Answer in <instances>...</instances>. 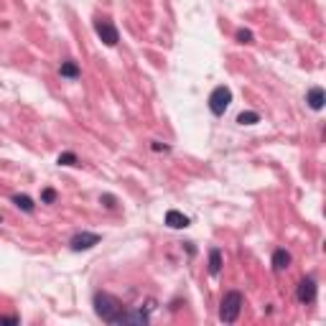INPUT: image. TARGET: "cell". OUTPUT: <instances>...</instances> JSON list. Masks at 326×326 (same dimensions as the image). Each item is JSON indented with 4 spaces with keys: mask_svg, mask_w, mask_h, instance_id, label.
I'll list each match as a JSON object with an SVG mask.
<instances>
[{
    "mask_svg": "<svg viewBox=\"0 0 326 326\" xmlns=\"http://www.w3.org/2000/svg\"><path fill=\"white\" fill-rule=\"evenodd\" d=\"M94 311H97V316L102 319V321H107V324H120L122 321V306H120V301L115 298V296H110V293H105V291H99V293H94Z\"/></svg>",
    "mask_w": 326,
    "mask_h": 326,
    "instance_id": "1",
    "label": "cell"
},
{
    "mask_svg": "<svg viewBox=\"0 0 326 326\" xmlns=\"http://www.w3.org/2000/svg\"><path fill=\"white\" fill-rule=\"evenodd\" d=\"M240 311H242V293H240V291H230V293L222 298L219 319H222L224 324H232V321H237Z\"/></svg>",
    "mask_w": 326,
    "mask_h": 326,
    "instance_id": "2",
    "label": "cell"
},
{
    "mask_svg": "<svg viewBox=\"0 0 326 326\" xmlns=\"http://www.w3.org/2000/svg\"><path fill=\"white\" fill-rule=\"evenodd\" d=\"M230 105H232V89H230V87H224V84L214 87V89H212V94H209V110H212V115L222 117V115L227 112V107H230Z\"/></svg>",
    "mask_w": 326,
    "mask_h": 326,
    "instance_id": "3",
    "label": "cell"
},
{
    "mask_svg": "<svg viewBox=\"0 0 326 326\" xmlns=\"http://www.w3.org/2000/svg\"><path fill=\"white\" fill-rule=\"evenodd\" d=\"M94 33L99 36V41L105 46H117V41H120V33H117V28L110 18H97L94 20Z\"/></svg>",
    "mask_w": 326,
    "mask_h": 326,
    "instance_id": "4",
    "label": "cell"
},
{
    "mask_svg": "<svg viewBox=\"0 0 326 326\" xmlns=\"http://www.w3.org/2000/svg\"><path fill=\"white\" fill-rule=\"evenodd\" d=\"M99 240H102V237H99V235H94V232H79V235H74V237H71V242H69V245H71V250H74V253H82V250H92L94 245H99Z\"/></svg>",
    "mask_w": 326,
    "mask_h": 326,
    "instance_id": "5",
    "label": "cell"
},
{
    "mask_svg": "<svg viewBox=\"0 0 326 326\" xmlns=\"http://www.w3.org/2000/svg\"><path fill=\"white\" fill-rule=\"evenodd\" d=\"M296 296H298V301L306 304V306L314 304V301H316V281H314V278H304V281L298 283Z\"/></svg>",
    "mask_w": 326,
    "mask_h": 326,
    "instance_id": "6",
    "label": "cell"
},
{
    "mask_svg": "<svg viewBox=\"0 0 326 326\" xmlns=\"http://www.w3.org/2000/svg\"><path fill=\"white\" fill-rule=\"evenodd\" d=\"M189 222H191V219H189L186 214L176 212V209H168V212H166V224H168L171 230H186Z\"/></svg>",
    "mask_w": 326,
    "mask_h": 326,
    "instance_id": "7",
    "label": "cell"
},
{
    "mask_svg": "<svg viewBox=\"0 0 326 326\" xmlns=\"http://www.w3.org/2000/svg\"><path fill=\"white\" fill-rule=\"evenodd\" d=\"M288 265H291V253H288L286 247H278V250L273 253V270L281 273V270H286Z\"/></svg>",
    "mask_w": 326,
    "mask_h": 326,
    "instance_id": "8",
    "label": "cell"
},
{
    "mask_svg": "<svg viewBox=\"0 0 326 326\" xmlns=\"http://www.w3.org/2000/svg\"><path fill=\"white\" fill-rule=\"evenodd\" d=\"M306 102H309V107L311 110H324V102H326V97H324V89L321 87H311L309 89V97H306Z\"/></svg>",
    "mask_w": 326,
    "mask_h": 326,
    "instance_id": "9",
    "label": "cell"
},
{
    "mask_svg": "<svg viewBox=\"0 0 326 326\" xmlns=\"http://www.w3.org/2000/svg\"><path fill=\"white\" fill-rule=\"evenodd\" d=\"M59 71H61V77H66V79H77V77L82 74V71H79V64H77V61H71V59L61 61Z\"/></svg>",
    "mask_w": 326,
    "mask_h": 326,
    "instance_id": "10",
    "label": "cell"
},
{
    "mask_svg": "<svg viewBox=\"0 0 326 326\" xmlns=\"http://www.w3.org/2000/svg\"><path fill=\"white\" fill-rule=\"evenodd\" d=\"M222 270V250L219 247H212L209 250V273L212 275H219Z\"/></svg>",
    "mask_w": 326,
    "mask_h": 326,
    "instance_id": "11",
    "label": "cell"
},
{
    "mask_svg": "<svg viewBox=\"0 0 326 326\" xmlns=\"http://www.w3.org/2000/svg\"><path fill=\"white\" fill-rule=\"evenodd\" d=\"M13 204H15L18 209H23V212H28V214H31V212L36 209V204H33V199H31V196H26V194H15V196H13Z\"/></svg>",
    "mask_w": 326,
    "mask_h": 326,
    "instance_id": "12",
    "label": "cell"
},
{
    "mask_svg": "<svg viewBox=\"0 0 326 326\" xmlns=\"http://www.w3.org/2000/svg\"><path fill=\"white\" fill-rule=\"evenodd\" d=\"M237 122L240 125H255V122H260V115L258 112H240Z\"/></svg>",
    "mask_w": 326,
    "mask_h": 326,
    "instance_id": "13",
    "label": "cell"
},
{
    "mask_svg": "<svg viewBox=\"0 0 326 326\" xmlns=\"http://www.w3.org/2000/svg\"><path fill=\"white\" fill-rule=\"evenodd\" d=\"M59 163H61V166H77L79 158H77L74 153H61V156H59Z\"/></svg>",
    "mask_w": 326,
    "mask_h": 326,
    "instance_id": "14",
    "label": "cell"
},
{
    "mask_svg": "<svg viewBox=\"0 0 326 326\" xmlns=\"http://www.w3.org/2000/svg\"><path fill=\"white\" fill-rule=\"evenodd\" d=\"M41 202H43V204H54V202H56V191H54V189H43V191H41Z\"/></svg>",
    "mask_w": 326,
    "mask_h": 326,
    "instance_id": "15",
    "label": "cell"
},
{
    "mask_svg": "<svg viewBox=\"0 0 326 326\" xmlns=\"http://www.w3.org/2000/svg\"><path fill=\"white\" fill-rule=\"evenodd\" d=\"M237 41L240 43H253V33L250 31H237Z\"/></svg>",
    "mask_w": 326,
    "mask_h": 326,
    "instance_id": "16",
    "label": "cell"
},
{
    "mask_svg": "<svg viewBox=\"0 0 326 326\" xmlns=\"http://www.w3.org/2000/svg\"><path fill=\"white\" fill-rule=\"evenodd\" d=\"M0 324H18V316H0Z\"/></svg>",
    "mask_w": 326,
    "mask_h": 326,
    "instance_id": "17",
    "label": "cell"
}]
</instances>
